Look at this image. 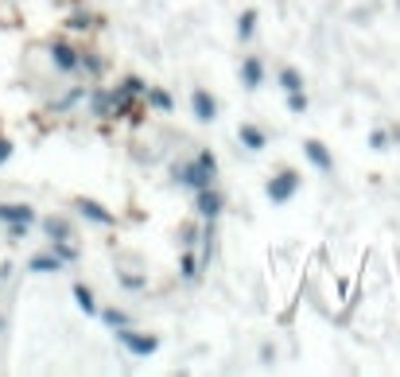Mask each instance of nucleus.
Listing matches in <instances>:
<instances>
[{"mask_svg":"<svg viewBox=\"0 0 400 377\" xmlns=\"http://www.w3.org/2000/svg\"><path fill=\"white\" fill-rule=\"evenodd\" d=\"M300 187H303V176L295 168H280V171H272V179L265 183V199L272 202V206H284V202H292L295 194H300Z\"/></svg>","mask_w":400,"mask_h":377,"instance_id":"1","label":"nucleus"},{"mask_svg":"<svg viewBox=\"0 0 400 377\" xmlns=\"http://www.w3.org/2000/svg\"><path fill=\"white\" fill-rule=\"evenodd\" d=\"M113 335H117V343L125 346L133 358H152V354L159 350V338H156V335H144V331H136L133 323H128V327H117Z\"/></svg>","mask_w":400,"mask_h":377,"instance_id":"2","label":"nucleus"},{"mask_svg":"<svg viewBox=\"0 0 400 377\" xmlns=\"http://www.w3.org/2000/svg\"><path fill=\"white\" fill-rule=\"evenodd\" d=\"M218 171L202 168L199 159H191V164H179L175 168V183L183 187V191H202V187H214Z\"/></svg>","mask_w":400,"mask_h":377,"instance_id":"3","label":"nucleus"},{"mask_svg":"<svg viewBox=\"0 0 400 377\" xmlns=\"http://www.w3.org/2000/svg\"><path fill=\"white\" fill-rule=\"evenodd\" d=\"M47 55H51V62H55V70H59V74H74L78 62H82V51H78L70 39H55L47 47Z\"/></svg>","mask_w":400,"mask_h":377,"instance_id":"4","label":"nucleus"},{"mask_svg":"<svg viewBox=\"0 0 400 377\" xmlns=\"http://www.w3.org/2000/svg\"><path fill=\"white\" fill-rule=\"evenodd\" d=\"M194 214H199L202 222H218L225 214V199L222 191H214V187H202V191H194Z\"/></svg>","mask_w":400,"mask_h":377,"instance_id":"5","label":"nucleus"},{"mask_svg":"<svg viewBox=\"0 0 400 377\" xmlns=\"http://www.w3.org/2000/svg\"><path fill=\"white\" fill-rule=\"evenodd\" d=\"M191 113L199 125H214L218 121V98L206 90V86H194L191 90Z\"/></svg>","mask_w":400,"mask_h":377,"instance_id":"6","label":"nucleus"},{"mask_svg":"<svg viewBox=\"0 0 400 377\" xmlns=\"http://www.w3.org/2000/svg\"><path fill=\"white\" fill-rule=\"evenodd\" d=\"M74 210L90 222V226H117V214H113L109 206H101L98 199H74Z\"/></svg>","mask_w":400,"mask_h":377,"instance_id":"7","label":"nucleus"},{"mask_svg":"<svg viewBox=\"0 0 400 377\" xmlns=\"http://www.w3.org/2000/svg\"><path fill=\"white\" fill-rule=\"evenodd\" d=\"M303 159H307L315 171H323V176H331V171H334V152L326 148L323 140H315V136L303 140Z\"/></svg>","mask_w":400,"mask_h":377,"instance_id":"8","label":"nucleus"},{"mask_svg":"<svg viewBox=\"0 0 400 377\" xmlns=\"http://www.w3.org/2000/svg\"><path fill=\"white\" fill-rule=\"evenodd\" d=\"M265 59H260V55H245V59H241V86H245V90H260V86H265Z\"/></svg>","mask_w":400,"mask_h":377,"instance_id":"9","label":"nucleus"},{"mask_svg":"<svg viewBox=\"0 0 400 377\" xmlns=\"http://www.w3.org/2000/svg\"><path fill=\"white\" fill-rule=\"evenodd\" d=\"M237 140H241L245 152H265L268 148V133L260 125H253V121H241V125H237Z\"/></svg>","mask_w":400,"mask_h":377,"instance_id":"10","label":"nucleus"},{"mask_svg":"<svg viewBox=\"0 0 400 377\" xmlns=\"http://www.w3.org/2000/svg\"><path fill=\"white\" fill-rule=\"evenodd\" d=\"M62 268H67V260H62L55 249L35 253V257L27 260V272H35V277H51V272H62Z\"/></svg>","mask_w":400,"mask_h":377,"instance_id":"11","label":"nucleus"},{"mask_svg":"<svg viewBox=\"0 0 400 377\" xmlns=\"http://www.w3.org/2000/svg\"><path fill=\"white\" fill-rule=\"evenodd\" d=\"M179 277H183L187 284H194V280L202 277V257L191 249V245H187V249L179 253Z\"/></svg>","mask_w":400,"mask_h":377,"instance_id":"12","label":"nucleus"},{"mask_svg":"<svg viewBox=\"0 0 400 377\" xmlns=\"http://www.w3.org/2000/svg\"><path fill=\"white\" fill-rule=\"evenodd\" d=\"M0 222H35V210L27 202H0Z\"/></svg>","mask_w":400,"mask_h":377,"instance_id":"13","label":"nucleus"},{"mask_svg":"<svg viewBox=\"0 0 400 377\" xmlns=\"http://www.w3.org/2000/svg\"><path fill=\"white\" fill-rule=\"evenodd\" d=\"M144 101H148V110H156V113H171V110H175V98H171L164 86H148V90H144Z\"/></svg>","mask_w":400,"mask_h":377,"instance_id":"14","label":"nucleus"},{"mask_svg":"<svg viewBox=\"0 0 400 377\" xmlns=\"http://www.w3.org/2000/svg\"><path fill=\"white\" fill-rule=\"evenodd\" d=\"M43 234H47L51 242H70V237H74V226H70L67 218H55V214H51V218H43Z\"/></svg>","mask_w":400,"mask_h":377,"instance_id":"15","label":"nucleus"},{"mask_svg":"<svg viewBox=\"0 0 400 377\" xmlns=\"http://www.w3.org/2000/svg\"><path fill=\"white\" fill-rule=\"evenodd\" d=\"M70 296H74V303H78V311H82V315H98V300H93V288L90 284H74L70 288Z\"/></svg>","mask_w":400,"mask_h":377,"instance_id":"16","label":"nucleus"},{"mask_svg":"<svg viewBox=\"0 0 400 377\" xmlns=\"http://www.w3.org/2000/svg\"><path fill=\"white\" fill-rule=\"evenodd\" d=\"M253 35H257V8H245L241 16H237V39L249 43Z\"/></svg>","mask_w":400,"mask_h":377,"instance_id":"17","label":"nucleus"},{"mask_svg":"<svg viewBox=\"0 0 400 377\" xmlns=\"http://www.w3.org/2000/svg\"><path fill=\"white\" fill-rule=\"evenodd\" d=\"M98 319H101V323H105L109 331H117V327H128V315H125V311H121V307H101V311H98Z\"/></svg>","mask_w":400,"mask_h":377,"instance_id":"18","label":"nucleus"},{"mask_svg":"<svg viewBox=\"0 0 400 377\" xmlns=\"http://www.w3.org/2000/svg\"><path fill=\"white\" fill-rule=\"evenodd\" d=\"M276 82L284 86V93H292V90H303V74H300V70H295V67H284Z\"/></svg>","mask_w":400,"mask_h":377,"instance_id":"19","label":"nucleus"},{"mask_svg":"<svg viewBox=\"0 0 400 377\" xmlns=\"http://www.w3.org/2000/svg\"><path fill=\"white\" fill-rule=\"evenodd\" d=\"M284 105H288V113H307L311 110V98H307V90H292Z\"/></svg>","mask_w":400,"mask_h":377,"instance_id":"20","label":"nucleus"},{"mask_svg":"<svg viewBox=\"0 0 400 377\" xmlns=\"http://www.w3.org/2000/svg\"><path fill=\"white\" fill-rule=\"evenodd\" d=\"M117 90H125L128 98H144V90H148V82H144L140 74H128V78H121V86Z\"/></svg>","mask_w":400,"mask_h":377,"instance_id":"21","label":"nucleus"},{"mask_svg":"<svg viewBox=\"0 0 400 377\" xmlns=\"http://www.w3.org/2000/svg\"><path fill=\"white\" fill-rule=\"evenodd\" d=\"M369 148H373V152H389V148H392V133L373 128V133H369Z\"/></svg>","mask_w":400,"mask_h":377,"instance_id":"22","label":"nucleus"},{"mask_svg":"<svg viewBox=\"0 0 400 377\" xmlns=\"http://www.w3.org/2000/svg\"><path fill=\"white\" fill-rule=\"evenodd\" d=\"M51 249L59 253L67 265H74V260H78V245H74V242H51Z\"/></svg>","mask_w":400,"mask_h":377,"instance_id":"23","label":"nucleus"},{"mask_svg":"<svg viewBox=\"0 0 400 377\" xmlns=\"http://www.w3.org/2000/svg\"><path fill=\"white\" fill-rule=\"evenodd\" d=\"M117 284H125L128 292H140V288L148 284V280H144L140 272H117Z\"/></svg>","mask_w":400,"mask_h":377,"instance_id":"24","label":"nucleus"},{"mask_svg":"<svg viewBox=\"0 0 400 377\" xmlns=\"http://www.w3.org/2000/svg\"><path fill=\"white\" fill-rule=\"evenodd\" d=\"M82 98H86V90H70L67 98H59V101H55V105H51V110H55V113H67L70 105H78V101H82Z\"/></svg>","mask_w":400,"mask_h":377,"instance_id":"25","label":"nucleus"},{"mask_svg":"<svg viewBox=\"0 0 400 377\" xmlns=\"http://www.w3.org/2000/svg\"><path fill=\"white\" fill-rule=\"evenodd\" d=\"M32 226H35V222H8V237H12V242H24V237L32 234Z\"/></svg>","mask_w":400,"mask_h":377,"instance_id":"26","label":"nucleus"},{"mask_svg":"<svg viewBox=\"0 0 400 377\" xmlns=\"http://www.w3.org/2000/svg\"><path fill=\"white\" fill-rule=\"evenodd\" d=\"M90 24H93V20L86 16V12H74V16H67V27H70V32H86Z\"/></svg>","mask_w":400,"mask_h":377,"instance_id":"27","label":"nucleus"},{"mask_svg":"<svg viewBox=\"0 0 400 377\" xmlns=\"http://www.w3.org/2000/svg\"><path fill=\"white\" fill-rule=\"evenodd\" d=\"M194 159H199L202 168H210V171H218V156H214V152H210V148H199V152H194Z\"/></svg>","mask_w":400,"mask_h":377,"instance_id":"28","label":"nucleus"},{"mask_svg":"<svg viewBox=\"0 0 400 377\" xmlns=\"http://www.w3.org/2000/svg\"><path fill=\"white\" fill-rule=\"evenodd\" d=\"M78 67H86V74H93V78L101 74V59H98V55H82V62H78Z\"/></svg>","mask_w":400,"mask_h":377,"instance_id":"29","label":"nucleus"},{"mask_svg":"<svg viewBox=\"0 0 400 377\" xmlns=\"http://www.w3.org/2000/svg\"><path fill=\"white\" fill-rule=\"evenodd\" d=\"M12 152H16V144H12L8 136H0V168H4V164L12 159Z\"/></svg>","mask_w":400,"mask_h":377,"instance_id":"30","label":"nucleus"},{"mask_svg":"<svg viewBox=\"0 0 400 377\" xmlns=\"http://www.w3.org/2000/svg\"><path fill=\"white\" fill-rule=\"evenodd\" d=\"M199 234H202V230H194V226H183V234H179V242H183V249H187V245H191V249H194V242H199Z\"/></svg>","mask_w":400,"mask_h":377,"instance_id":"31","label":"nucleus"},{"mask_svg":"<svg viewBox=\"0 0 400 377\" xmlns=\"http://www.w3.org/2000/svg\"><path fill=\"white\" fill-rule=\"evenodd\" d=\"M8 272H12V265H0V280L8 277Z\"/></svg>","mask_w":400,"mask_h":377,"instance_id":"32","label":"nucleus"},{"mask_svg":"<svg viewBox=\"0 0 400 377\" xmlns=\"http://www.w3.org/2000/svg\"><path fill=\"white\" fill-rule=\"evenodd\" d=\"M396 4H400V0H396Z\"/></svg>","mask_w":400,"mask_h":377,"instance_id":"33","label":"nucleus"}]
</instances>
